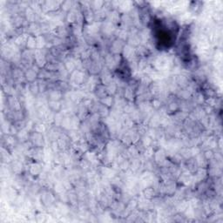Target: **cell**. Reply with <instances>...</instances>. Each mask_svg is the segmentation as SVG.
<instances>
[{
	"instance_id": "18",
	"label": "cell",
	"mask_w": 223,
	"mask_h": 223,
	"mask_svg": "<svg viewBox=\"0 0 223 223\" xmlns=\"http://www.w3.org/2000/svg\"><path fill=\"white\" fill-rule=\"evenodd\" d=\"M101 104L106 106V107H110L114 104L113 98L112 96H106L105 98L101 99Z\"/></svg>"
},
{
	"instance_id": "28",
	"label": "cell",
	"mask_w": 223,
	"mask_h": 223,
	"mask_svg": "<svg viewBox=\"0 0 223 223\" xmlns=\"http://www.w3.org/2000/svg\"><path fill=\"white\" fill-rule=\"evenodd\" d=\"M34 130H35L36 132L42 133V132L45 131V125L43 124H37L36 125H34Z\"/></svg>"
},
{
	"instance_id": "27",
	"label": "cell",
	"mask_w": 223,
	"mask_h": 223,
	"mask_svg": "<svg viewBox=\"0 0 223 223\" xmlns=\"http://www.w3.org/2000/svg\"><path fill=\"white\" fill-rule=\"evenodd\" d=\"M203 155H204V157H205V159H206L207 160H212L213 158L215 157V153H214L213 151L210 150V149L207 150Z\"/></svg>"
},
{
	"instance_id": "12",
	"label": "cell",
	"mask_w": 223,
	"mask_h": 223,
	"mask_svg": "<svg viewBox=\"0 0 223 223\" xmlns=\"http://www.w3.org/2000/svg\"><path fill=\"white\" fill-rule=\"evenodd\" d=\"M25 16H26V19L31 23V24H33L35 22V20H36V17H37V13L33 11L32 8H28L26 10V11H25Z\"/></svg>"
},
{
	"instance_id": "11",
	"label": "cell",
	"mask_w": 223,
	"mask_h": 223,
	"mask_svg": "<svg viewBox=\"0 0 223 223\" xmlns=\"http://www.w3.org/2000/svg\"><path fill=\"white\" fill-rule=\"evenodd\" d=\"M65 67H66V71L68 73H73L76 69V66H75V60L73 58H68L67 60H66L65 62Z\"/></svg>"
},
{
	"instance_id": "16",
	"label": "cell",
	"mask_w": 223,
	"mask_h": 223,
	"mask_svg": "<svg viewBox=\"0 0 223 223\" xmlns=\"http://www.w3.org/2000/svg\"><path fill=\"white\" fill-rule=\"evenodd\" d=\"M12 169L14 171V173L16 174H20L23 171V165L22 163L18 160H16L13 163H12Z\"/></svg>"
},
{
	"instance_id": "8",
	"label": "cell",
	"mask_w": 223,
	"mask_h": 223,
	"mask_svg": "<svg viewBox=\"0 0 223 223\" xmlns=\"http://www.w3.org/2000/svg\"><path fill=\"white\" fill-rule=\"evenodd\" d=\"M100 79H101L102 84H103L104 85H106V86H107L108 85H110L111 83L113 82V76H112V74H111L109 72L104 73L102 74V76H101Z\"/></svg>"
},
{
	"instance_id": "24",
	"label": "cell",
	"mask_w": 223,
	"mask_h": 223,
	"mask_svg": "<svg viewBox=\"0 0 223 223\" xmlns=\"http://www.w3.org/2000/svg\"><path fill=\"white\" fill-rule=\"evenodd\" d=\"M17 138L22 141H25L28 139V132L25 131V130H20L17 132Z\"/></svg>"
},
{
	"instance_id": "23",
	"label": "cell",
	"mask_w": 223,
	"mask_h": 223,
	"mask_svg": "<svg viewBox=\"0 0 223 223\" xmlns=\"http://www.w3.org/2000/svg\"><path fill=\"white\" fill-rule=\"evenodd\" d=\"M125 98L129 101H132L133 99V90L132 87H127L125 91Z\"/></svg>"
},
{
	"instance_id": "29",
	"label": "cell",
	"mask_w": 223,
	"mask_h": 223,
	"mask_svg": "<svg viewBox=\"0 0 223 223\" xmlns=\"http://www.w3.org/2000/svg\"><path fill=\"white\" fill-rule=\"evenodd\" d=\"M152 107L155 108V109H159L161 107V101H160V99H155L153 100L152 104H151Z\"/></svg>"
},
{
	"instance_id": "21",
	"label": "cell",
	"mask_w": 223,
	"mask_h": 223,
	"mask_svg": "<svg viewBox=\"0 0 223 223\" xmlns=\"http://www.w3.org/2000/svg\"><path fill=\"white\" fill-rule=\"evenodd\" d=\"M30 91H31V93L33 94V95H37V94L40 91L39 83L37 82L32 83V85H30Z\"/></svg>"
},
{
	"instance_id": "17",
	"label": "cell",
	"mask_w": 223,
	"mask_h": 223,
	"mask_svg": "<svg viewBox=\"0 0 223 223\" xmlns=\"http://www.w3.org/2000/svg\"><path fill=\"white\" fill-rule=\"evenodd\" d=\"M108 17H109V22H111L113 24L117 23L119 20V12L117 11H113L110 12L108 14Z\"/></svg>"
},
{
	"instance_id": "14",
	"label": "cell",
	"mask_w": 223,
	"mask_h": 223,
	"mask_svg": "<svg viewBox=\"0 0 223 223\" xmlns=\"http://www.w3.org/2000/svg\"><path fill=\"white\" fill-rule=\"evenodd\" d=\"M48 107L51 111L58 113L62 108V105L58 101H50L48 103Z\"/></svg>"
},
{
	"instance_id": "9",
	"label": "cell",
	"mask_w": 223,
	"mask_h": 223,
	"mask_svg": "<svg viewBox=\"0 0 223 223\" xmlns=\"http://www.w3.org/2000/svg\"><path fill=\"white\" fill-rule=\"evenodd\" d=\"M32 141H33V144L37 147H41L42 144H43V136H42L41 133L39 132H35L33 133V137H32Z\"/></svg>"
},
{
	"instance_id": "26",
	"label": "cell",
	"mask_w": 223,
	"mask_h": 223,
	"mask_svg": "<svg viewBox=\"0 0 223 223\" xmlns=\"http://www.w3.org/2000/svg\"><path fill=\"white\" fill-rule=\"evenodd\" d=\"M72 5H73V3L72 2H70V1H67V2H63L62 3V5H61V7L62 9H64L65 11H71V10H73L72 9Z\"/></svg>"
},
{
	"instance_id": "31",
	"label": "cell",
	"mask_w": 223,
	"mask_h": 223,
	"mask_svg": "<svg viewBox=\"0 0 223 223\" xmlns=\"http://www.w3.org/2000/svg\"><path fill=\"white\" fill-rule=\"evenodd\" d=\"M195 100H196V102H197V103L202 104V103L204 102V96H203L201 93H198V94H196Z\"/></svg>"
},
{
	"instance_id": "1",
	"label": "cell",
	"mask_w": 223,
	"mask_h": 223,
	"mask_svg": "<svg viewBox=\"0 0 223 223\" xmlns=\"http://www.w3.org/2000/svg\"><path fill=\"white\" fill-rule=\"evenodd\" d=\"M125 45L124 44V41L120 40V39H117L115 41H113L112 46H111V51L114 53V54H119V52H121L123 51V48Z\"/></svg>"
},
{
	"instance_id": "13",
	"label": "cell",
	"mask_w": 223,
	"mask_h": 223,
	"mask_svg": "<svg viewBox=\"0 0 223 223\" xmlns=\"http://www.w3.org/2000/svg\"><path fill=\"white\" fill-rule=\"evenodd\" d=\"M42 166L39 163H33L30 166V174L32 175H39L41 174Z\"/></svg>"
},
{
	"instance_id": "25",
	"label": "cell",
	"mask_w": 223,
	"mask_h": 223,
	"mask_svg": "<svg viewBox=\"0 0 223 223\" xmlns=\"http://www.w3.org/2000/svg\"><path fill=\"white\" fill-rule=\"evenodd\" d=\"M118 37H119V39H120L122 41H125V39H127L129 38V33H127V32H125V30H120L119 35H118Z\"/></svg>"
},
{
	"instance_id": "7",
	"label": "cell",
	"mask_w": 223,
	"mask_h": 223,
	"mask_svg": "<svg viewBox=\"0 0 223 223\" xmlns=\"http://www.w3.org/2000/svg\"><path fill=\"white\" fill-rule=\"evenodd\" d=\"M26 46L29 50L37 49V39L36 37H34L33 35H30L28 36V39L26 40Z\"/></svg>"
},
{
	"instance_id": "4",
	"label": "cell",
	"mask_w": 223,
	"mask_h": 223,
	"mask_svg": "<svg viewBox=\"0 0 223 223\" xmlns=\"http://www.w3.org/2000/svg\"><path fill=\"white\" fill-rule=\"evenodd\" d=\"M62 3L61 2H56V1H47L45 3V8H46L49 11H57L60 6Z\"/></svg>"
},
{
	"instance_id": "3",
	"label": "cell",
	"mask_w": 223,
	"mask_h": 223,
	"mask_svg": "<svg viewBox=\"0 0 223 223\" xmlns=\"http://www.w3.org/2000/svg\"><path fill=\"white\" fill-rule=\"evenodd\" d=\"M154 155V160H155V162H157L158 164H161V165H163V164H165L166 160V152L164 150H158L157 152L153 154Z\"/></svg>"
},
{
	"instance_id": "22",
	"label": "cell",
	"mask_w": 223,
	"mask_h": 223,
	"mask_svg": "<svg viewBox=\"0 0 223 223\" xmlns=\"http://www.w3.org/2000/svg\"><path fill=\"white\" fill-rule=\"evenodd\" d=\"M141 166V160L135 159V160H132V163H130V169H131L132 171H137V170L140 169Z\"/></svg>"
},
{
	"instance_id": "20",
	"label": "cell",
	"mask_w": 223,
	"mask_h": 223,
	"mask_svg": "<svg viewBox=\"0 0 223 223\" xmlns=\"http://www.w3.org/2000/svg\"><path fill=\"white\" fill-rule=\"evenodd\" d=\"M69 137L71 140H73V141H79V140H81V134L79 131H77L76 129H73L72 132H70L69 134Z\"/></svg>"
},
{
	"instance_id": "5",
	"label": "cell",
	"mask_w": 223,
	"mask_h": 223,
	"mask_svg": "<svg viewBox=\"0 0 223 223\" xmlns=\"http://www.w3.org/2000/svg\"><path fill=\"white\" fill-rule=\"evenodd\" d=\"M63 96V93L60 90H51L48 93V98L51 99V101H58L60 100Z\"/></svg>"
},
{
	"instance_id": "6",
	"label": "cell",
	"mask_w": 223,
	"mask_h": 223,
	"mask_svg": "<svg viewBox=\"0 0 223 223\" xmlns=\"http://www.w3.org/2000/svg\"><path fill=\"white\" fill-rule=\"evenodd\" d=\"M41 201L42 203L44 205H45V206H51L53 203V201H54V198H53V196H52L51 194H50V193H45L42 195Z\"/></svg>"
},
{
	"instance_id": "10",
	"label": "cell",
	"mask_w": 223,
	"mask_h": 223,
	"mask_svg": "<svg viewBox=\"0 0 223 223\" xmlns=\"http://www.w3.org/2000/svg\"><path fill=\"white\" fill-rule=\"evenodd\" d=\"M39 73L33 69H28V71L25 73V77L26 79L30 82H34V80L36 79V78L38 77Z\"/></svg>"
},
{
	"instance_id": "2",
	"label": "cell",
	"mask_w": 223,
	"mask_h": 223,
	"mask_svg": "<svg viewBox=\"0 0 223 223\" xmlns=\"http://www.w3.org/2000/svg\"><path fill=\"white\" fill-rule=\"evenodd\" d=\"M123 54H124V57L126 59H129V60H133V57L135 56L136 52L134 49L132 48V46L131 45H125L123 51H122Z\"/></svg>"
},
{
	"instance_id": "19",
	"label": "cell",
	"mask_w": 223,
	"mask_h": 223,
	"mask_svg": "<svg viewBox=\"0 0 223 223\" xmlns=\"http://www.w3.org/2000/svg\"><path fill=\"white\" fill-rule=\"evenodd\" d=\"M107 91L108 94H115L117 91H118V85L115 82H112L110 85H108L107 86Z\"/></svg>"
},
{
	"instance_id": "30",
	"label": "cell",
	"mask_w": 223,
	"mask_h": 223,
	"mask_svg": "<svg viewBox=\"0 0 223 223\" xmlns=\"http://www.w3.org/2000/svg\"><path fill=\"white\" fill-rule=\"evenodd\" d=\"M168 109L171 111V112H175L179 109V105L176 103V102H172L169 104V107H168Z\"/></svg>"
},
{
	"instance_id": "15",
	"label": "cell",
	"mask_w": 223,
	"mask_h": 223,
	"mask_svg": "<svg viewBox=\"0 0 223 223\" xmlns=\"http://www.w3.org/2000/svg\"><path fill=\"white\" fill-rule=\"evenodd\" d=\"M154 195H155V189L154 188L148 187L144 188V190H143V197L150 200L153 197H154Z\"/></svg>"
}]
</instances>
